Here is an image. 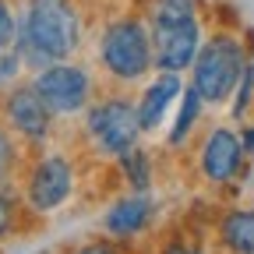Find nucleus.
I'll return each instance as SVG.
<instances>
[{
  "label": "nucleus",
  "mask_w": 254,
  "mask_h": 254,
  "mask_svg": "<svg viewBox=\"0 0 254 254\" xmlns=\"http://www.w3.org/2000/svg\"><path fill=\"white\" fill-rule=\"evenodd\" d=\"M21 67H46L71 60L81 46V7L78 0H28L25 21L14 36Z\"/></svg>",
  "instance_id": "obj_1"
},
{
  "label": "nucleus",
  "mask_w": 254,
  "mask_h": 254,
  "mask_svg": "<svg viewBox=\"0 0 254 254\" xmlns=\"http://www.w3.org/2000/svg\"><path fill=\"white\" fill-rule=\"evenodd\" d=\"M219 244L230 254H254V208H233L222 215Z\"/></svg>",
  "instance_id": "obj_12"
},
{
  "label": "nucleus",
  "mask_w": 254,
  "mask_h": 254,
  "mask_svg": "<svg viewBox=\"0 0 254 254\" xmlns=\"http://www.w3.org/2000/svg\"><path fill=\"white\" fill-rule=\"evenodd\" d=\"M148 32H152V67L173 74L190 67L201 46V21L194 0H155Z\"/></svg>",
  "instance_id": "obj_2"
},
{
  "label": "nucleus",
  "mask_w": 254,
  "mask_h": 254,
  "mask_svg": "<svg viewBox=\"0 0 254 254\" xmlns=\"http://www.w3.org/2000/svg\"><path fill=\"white\" fill-rule=\"evenodd\" d=\"M74 190V166L64 155H46L32 166L25 180V201L32 212H53L71 198Z\"/></svg>",
  "instance_id": "obj_7"
},
{
  "label": "nucleus",
  "mask_w": 254,
  "mask_h": 254,
  "mask_svg": "<svg viewBox=\"0 0 254 254\" xmlns=\"http://www.w3.org/2000/svg\"><path fill=\"white\" fill-rule=\"evenodd\" d=\"M180 92H184V85H180V74H173V71H163L145 88V95L138 99V124H141V131H152V127L163 120L166 106L177 99Z\"/></svg>",
  "instance_id": "obj_10"
},
{
  "label": "nucleus",
  "mask_w": 254,
  "mask_h": 254,
  "mask_svg": "<svg viewBox=\"0 0 254 254\" xmlns=\"http://www.w3.org/2000/svg\"><path fill=\"white\" fill-rule=\"evenodd\" d=\"M99 60L110 78L138 81L152 71V32L141 18H117L99 39Z\"/></svg>",
  "instance_id": "obj_4"
},
{
  "label": "nucleus",
  "mask_w": 254,
  "mask_h": 254,
  "mask_svg": "<svg viewBox=\"0 0 254 254\" xmlns=\"http://www.w3.org/2000/svg\"><path fill=\"white\" fill-rule=\"evenodd\" d=\"M244 138L233 127H215L201 148V173L212 184H230L244 166Z\"/></svg>",
  "instance_id": "obj_8"
},
{
  "label": "nucleus",
  "mask_w": 254,
  "mask_h": 254,
  "mask_svg": "<svg viewBox=\"0 0 254 254\" xmlns=\"http://www.w3.org/2000/svg\"><path fill=\"white\" fill-rule=\"evenodd\" d=\"M11 219H14V208H11V201H7L4 194H0V237H7Z\"/></svg>",
  "instance_id": "obj_20"
},
{
  "label": "nucleus",
  "mask_w": 254,
  "mask_h": 254,
  "mask_svg": "<svg viewBox=\"0 0 254 254\" xmlns=\"http://www.w3.org/2000/svg\"><path fill=\"white\" fill-rule=\"evenodd\" d=\"M7 120L18 134H25L28 141H43L50 134V120H53V110L46 106V99L39 95L36 81L32 85H18L11 95H7Z\"/></svg>",
  "instance_id": "obj_9"
},
{
  "label": "nucleus",
  "mask_w": 254,
  "mask_h": 254,
  "mask_svg": "<svg viewBox=\"0 0 254 254\" xmlns=\"http://www.w3.org/2000/svg\"><path fill=\"white\" fill-rule=\"evenodd\" d=\"M18 71H21V60H18V53L0 50V85H4V81H11Z\"/></svg>",
  "instance_id": "obj_18"
},
{
  "label": "nucleus",
  "mask_w": 254,
  "mask_h": 254,
  "mask_svg": "<svg viewBox=\"0 0 254 254\" xmlns=\"http://www.w3.org/2000/svg\"><path fill=\"white\" fill-rule=\"evenodd\" d=\"M14 36H18L14 11H11L7 0H0V50H11V46H14Z\"/></svg>",
  "instance_id": "obj_16"
},
{
  "label": "nucleus",
  "mask_w": 254,
  "mask_h": 254,
  "mask_svg": "<svg viewBox=\"0 0 254 254\" xmlns=\"http://www.w3.org/2000/svg\"><path fill=\"white\" fill-rule=\"evenodd\" d=\"M237 103H233V117L240 120L244 113H247V106H251V99H254V64H247L244 67V74H240V85H237Z\"/></svg>",
  "instance_id": "obj_15"
},
{
  "label": "nucleus",
  "mask_w": 254,
  "mask_h": 254,
  "mask_svg": "<svg viewBox=\"0 0 254 254\" xmlns=\"http://www.w3.org/2000/svg\"><path fill=\"white\" fill-rule=\"evenodd\" d=\"M36 88L46 99V106L53 113H78L88 106V95H92V78L85 67L71 60H57L46 64V67L36 74Z\"/></svg>",
  "instance_id": "obj_6"
},
{
  "label": "nucleus",
  "mask_w": 254,
  "mask_h": 254,
  "mask_svg": "<svg viewBox=\"0 0 254 254\" xmlns=\"http://www.w3.org/2000/svg\"><path fill=\"white\" fill-rule=\"evenodd\" d=\"M78 254H120L110 240H92V244H85V247H78Z\"/></svg>",
  "instance_id": "obj_19"
},
{
  "label": "nucleus",
  "mask_w": 254,
  "mask_h": 254,
  "mask_svg": "<svg viewBox=\"0 0 254 254\" xmlns=\"http://www.w3.org/2000/svg\"><path fill=\"white\" fill-rule=\"evenodd\" d=\"M152 219V201L148 198H124L106 212V233L117 240H127L145 230V222Z\"/></svg>",
  "instance_id": "obj_11"
},
{
  "label": "nucleus",
  "mask_w": 254,
  "mask_h": 254,
  "mask_svg": "<svg viewBox=\"0 0 254 254\" xmlns=\"http://www.w3.org/2000/svg\"><path fill=\"white\" fill-rule=\"evenodd\" d=\"M14 170V141L7 138V131H0V184H4Z\"/></svg>",
  "instance_id": "obj_17"
},
{
  "label": "nucleus",
  "mask_w": 254,
  "mask_h": 254,
  "mask_svg": "<svg viewBox=\"0 0 254 254\" xmlns=\"http://www.w3.org/2000/svg\"><path fill=\"white\" fill-rule=\"evenodd\" d=\"M244 152H247V155L254 159V124L247 127V131H244Z\"/></svg>",
  "instance_id": "obj_22"
},
{
  "label": "nucleus",
  "mask_w": 254,
  "mask_h": 254,
  "mask_svg": "<svg viewBox=\"0 0 254 254\" xmlns=\"http://www.w3.org/2000/svg\"><path fill=\"white\" fill-rule=\"evenodd\" d=\"M88 134L99 141L103 152L110 155H120L127 152L138 134H141V124H138V106L134 103H127V99H106V103H95L88 110Z\"/></svg>",
  "instance_id": "obj_5"
},
{
  "label": "nucleus",
  "mask_w": 254,
  "mask_h": 254,
  "mask_svg": "<svg viewBox=\"0 0 254 254\" xmlns=\"http://www.w3.org/2000/svg\"><path fill=\"white\" fill-rule=\"evenodd\" d=\"M201 106H205L201 92H198L194 85H187V88L180 92V113H177L173 131H170V145H184V141H187V134L194 131V124L201 120Z\"/></svg>",
  "instance_id": "obj_13"
},
{
  "label": "nucleus",
  "mask_w": 254,
  "mask_h": 254,
  "mask_svg": "<svg viewBox=\"0 0 254 254\" xmlns=\"http://www.w3.org/2000/svg\"><path fill=\"white\" fill-rule=\"evenodd\" d=\"M247 67V50L230 32H215L205 39L190 60V85L201 92L205 103H226L240 85V74Z\"/></svg>",
  "instance_id": "obj_3"
},
{
  "label": "nucleus",
  "mask_w": 254,
  "mask_h": 254,
  "mask_svg": "<svg viewBox=\"0 0 254 254\" xmlns=\"http://www.w3.org/2000/svg\"><path fill=\"white\" fill-rule=\"evenodd\" d=\"M117 159H120V170H124V177L131 180V187L148 190V184H152V163H148V155H145L138 145H131L127 152H120Z\"/></svg>",
  "instance_id": "obj_14"
},
{
  "label": "nucleus",
  "mask_w": 254,
  "mask_h": 254,
  "mask_svg": "<svg viewBox=\"0 0 254 254\" xmlns=\"http://www.w3.org/2000/svg\"><path fill=\"white\" fill-rule=\"evenodd\" d=\"M163 254H201V251L198 247H187V244H170Z\"/></svg>",
  "instance_id": "obj_21"
}]
</instances>
